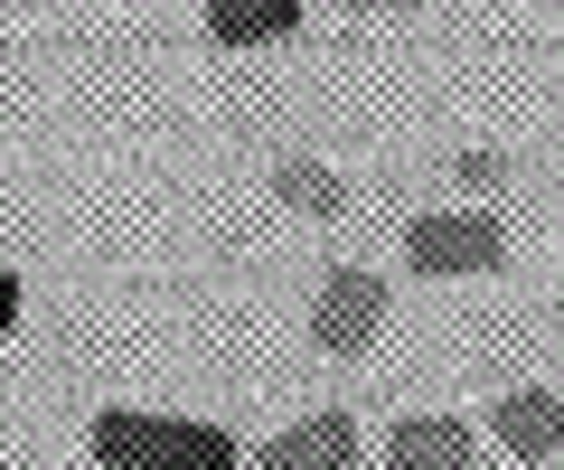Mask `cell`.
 Returning a JSON list of instances; mask_svg holds the SVG:
<instances>
[{"label": "cell", "instance_id": "cell-1", "mask_svg": "<svg viewBox=\"0 0 564 470\" xmlns=\"http://www.w3.org/2000/svg\"><path fill=\"white\" fill-rule=\"evenodd\" d=\"M95 451L113 470H236V442L217 424H161V414H132V405L95 414Z\"/></svg>", "mask_w": 564, "mask_h": 470}, {"label": "cell", "instance_id": "cell-2", "mask_svg": "<svg viewBox=\"0 0 564 470\" xmlns=\"http://www.w3.org/2000/svg\"><path fill=\"white\" fill-rule=\"evenodd\" d=\"M404 264L452 283V273H499L508 264V236L489 217H414L404 226Z\"/></svg>", "mask_w": 564, "mask_h": 470}, {"label": "cell", "instance_id": "cell-3", "mask_svg": "<svg viewBox=\"0 0 564 470\" xmlns=\"http://www.w3.org/2000/svg\"><path fill=\"white\" fill-rule=\"evenodd\" d=\"M377 329H386V283H377V273H358V264H339L321 283V302H311V339H321L329 358H367Z\"/></svg>", "mask_w": 564, "mask_h": 470}, {"label": "cell", "instance_id": "cell-4", "mask_svg": "<svg viewBox=\"0 0 564 470\" xmlns=\"http://www.w3.org/2000/svg\"><path fill=\"white\" fill-rule=\"evenodd\" d=\"M348 451H358V424L348 414H311V424L273 433L254 470H348Z\"/></svg>", "mask_w": 564, "mask_h": 470}, {"label": "cell", "instance_id": "cell-5", "mask_svg": "<svg viewBox=\"0 0 564 470\" xmlns=\"http://www.w3.org/2000/svg\"><path fill=\"white\" fill-rule=\"evenodd\" d=\"M489 424H499V442L518 451V461H536V470L564 451V405H555L545 386H518V395H499V414H489Z\"/></svg>", "mask_w": 564, "mask_h": 470}, {"label": "cell", "instance_id": "cell-6", "mask_svg": "<svg viewBox=\"0 0 564 470\" xmlns=\"http://www.w3.org/2000/svg\"><path fill=\"white\" fill-rule=\"evenodd\" d=\"M302 29V0H207V39L217 47H273Z\"/></svg>", "mask_w": 564, "mask_h": 470}, {"label": "cell", "instance_id": "cell-7", "mask_svg": "<svg viewBox=\"0 0 564 470\" xmlns=\"http://www.w3.org/2000/svg\"><path fill=\"white\" fill-rule=\"evenodd\" d=\"M395 470H470V424H452V414H414V424H395V451H386Z\"/></svg>", "mask_w": 564, "mask_h": 470}, {"label": "cell", "instance_id": "cell-8", "mask_svg": "<svg viewBox=\"0 0 564 470\" xmlns=\"http://www.w3.org/2000/svg\"><path fill=\"white\" fill-rule=\"evenodd\" d=\"M273 198H282V207H302V217H339L348 188L329 179L321 161H282V170H273Z\"/></svg>", "mask_w": 564, "mask_h": 470}, {"label": "cell", "instance_id": "cell-9", "mask_svg": "<svg viewBox=\"0 0 564 470\" xmlns=\"http://www.w3.org/2000/svg\"><path fill=\"white\" fill-rule=\"evenodd\" d=\"M452 170H462L470 188H499V170H508V161H499V151H452Z\"/></svg>", "mask_w": 564, "mask_h": 470}, {"label": "cell", "instance_id": "cell-10", "mask_svg": "<svg viewBox=\"0 0 564 470\" xmlns=\"http://www.w3.org/2000/svg\"><path fill=\"white\" fill-rule=\"evenodd\" d=\"M10 329H20V283L0 273V339H10Z\"/></svg>", "mask_w": 564, "mask_h": 470}, {"label": "cell", "instance_id": "cell-11", "mask_svg": "<svg viewBox=\"0 0 564 470\" xmlns=\"http://www.w3.org/2000/svg\"><path fill=\"white\" fill-rule=\"evenodd\" d=\"M348 10H404V0H348Z\"/></svg>", "mask_w": 564, "mask_h": 470}]
</instances>
